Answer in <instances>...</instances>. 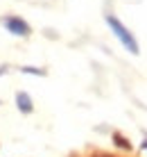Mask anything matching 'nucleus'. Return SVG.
Wrapping results in <instances>:
<instances>
[{"label":"nucleus","instance_id":"nucleus-1","mask_svg":"<svg viewBox=\"0 0 147 157\" xmlns=\"http://www.w3.org/2000/svg\"><path fill=\"white\" fill-rule=\"evenodd\" d=\"M106 23H109V28L113 30V34H116L118 39H120V43H122V46L127 48L129 52L138 55V43H136V39H134V34H131V32H129V30H127V28H124V25L120 23V21H118L116 16H111V14L106 16Z\"/></svg>","mask_w":147,"mask_h":157},{"label":"nucleus","instance_id":"nucleus-4","mask_svg":"<svg viewBox=\"0 0 147 157\" xmlns=\"http://www.w3.org/2000/svg\"><path fill=\"white\" fill-rule=\"evenodd\" d=\"M23 73H34V75H43V71H39V68H34V66H25V68H23Z\"/></svg>","mask_w":147,"mask_h":157},{"label":"nucleus","instance_id":"nucleus-3","mask_svg":"<svg viewBox=\"0 0 147 157\" xmlns=\"http://www.w3.org/2000/svg\"><path fill=\"white\" fill-rule=\"evenodd\" d=\"M16 105H18V109L25 112V114H30V112H32V98L25 94V91H20V94L16 96Z\"/></svg>","mask_w":147,"mask_h":157},{"label":"nucleus","instance_id":"nucleus-2","mask_svg":"<svg viewBox=\"0 0 147 157\" xmlns=\"http://www.w3.org/2000/svg\"><path fill=\"white\" fill-rule=\"evenodd\" d=\"M2 25L7 28L12 34L16 36H25V34H30V25L25 23V21H20V18H16V16H7V18H2Z\"/></svg>","mask_w":147,"mask_h":157}]
</instances>
